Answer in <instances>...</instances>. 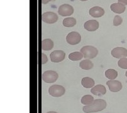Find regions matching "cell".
Wrapping results in <instances>:
<instances>
[{
	"label": "cell",
	"instance_id": "obj_1",
	"mask_svg": "<svg viewBox=\"0 0 127 113\" xmlns=\"http://www.w3.org/2000/svg\"><path fill=\"white\" fill-rule=\"evenodd\" d=\"M106 102L103 99H96L91 104L83 107V111L85 113H97L101 111L106 108Z\"/></svg>",
	"mask_w": 127,
	"mask_h": 113
},
{
	"label": "cell",
	"instance_id": "obj_2",
	"mask_svg": "<svg viewBox=\"0 0 127 113\" xmlns=\"http://www.w3.org/2000/svg\"><path fill=\"white\" fill-rule=\"evenodd\" d=\"M80 52L83 54L84 58L87 59L95 58L98 54L97 49L93 46H84L81 49Z\"/></svg>",
	"mask_w": 127,
	"mask_h": 113
},
{
	"label": "cell",
	"instance_id": "obj_3",
	"mask_svg": "<svg viewBox=\"0 0 127 113\" xmlns=\"http://www.w3.org/2000/svg\"><path fill=\"white\" fill-rule=\"evenodd\" d=\"M49 92L52 97H59L65 94V89L61 85H53L49 88Z\"/></svg>",
	"mask_w": 127,
	"mask_h": 113
},
{
	"label": "cell",
	"instance_id": "obj_4",
	"mask_svg": "<svg viewBox=\"0 0 127 113\" xmlns=\"http://www.w3.org/2000/svg\"><path fill=\"white\" fill-rule=\"evenodd\" d=\"M59 75L56 72L53 70H47L43 72L42 75V79L43 82L46 83H54L56 82Z\"/></svg>",
	"mask_w": 127,
	"mask_h": 113
},
{
	"label": "cell",
	"instance_id": "obj_5",
	"mask_svg": "<svg viewBox=\"0 0 127 113\" xmlns=\"http://www.w3.org/2000/svg\"><path fill=\"white\" fill-rule=\"evenodd\" d=\"M42 20L45 23L52 24L57 22L58 16L56 13L51 11L45 12L42 15Z\"/></svg>",
	"mask_w": 127,
	"mask_h": 113
},
{
	"label": "cell",
	"instance_id": "obj_6",
	"mask_svg": "<svg viewBox=\"0 0 127 113\" xmlns=\"http://www.w3.org/2000/svg\"><path fill=\"white\" fill-rule=\"evenodd\" d=\"M81 40V36L78 32L72 31L69 33L66 36V41L69 44L74 45L80 43Z\"/></svg>",
	"mask_w": 127,
	"mask_h": 113
},
{
	"label": "cell",
	"instance_id": "obj_7",
	"mask_svg": "<svg viewBox=\"0 0 127 113\" xmlns=\"http://www.w3.org/2000/svg\"><path fill=\"white\" fill-rule=\"evenodd\" d=\"M74 9L71 5L68 4H62L58 9V13L62 16H69L73 14Z\"/></svg>",
	"mask_w": 127,
	"mask_h": 113
},
{
	"label": "cell",
	"instance_id": "obj_8",
	"mask_svg": "<svg viewBox=\"0 0 127 113\" xmlns=\"http://www.w3.org/2000/svg\"><path fill=\"white\" fill-rule=\"evenodd\" d=\"M51 62L54 63H59L65 59V54L62 50H55L50 55Z\"/></svg>",
	"mask_w": 127,
	"mask_h": 113
},
{
	"label": "cell",
	"instance_id": "obj_9",
	"mask_svg": "<svg viewBox=\"0 0 127 113\" xmlns=\"http://www.w3.org/2000/svg\"><path fill=\"white\" fill-rule=\"evenodd\" d=\"M111 55L116 58H126L127 56V49L123 47H116L111 50Z\"/></svg>",
	"mask_w": 127,
	"mask_h": 113
},
{
	"label": "cell",
	"instance_id": "obj_10",
	"mask_svg": "<svg viewBox=\"0 0 127 113\" xmlns=\"http://www.w3.org/2000/svg\"><path fill=\"white\" fill-rule=\"evenodd\" d=\"M106 85H108L110 91L112 92H117L122 89V83L118 81L110 80L106 82Z\"/></svg>",
	"mask_w": 127,
	"mask_h": 113
},
{
	"label": "cell",
	"instance_id": "obj_11",
	"mask_svg": "<svg viewBox=\"0 0 127 113\" xmlns=\"http://www.w3.org/2000/svg\"><path fill=\"white\" fill-rule=\"evenodd\" d=\"M99 27V24L97 21L95 20H91L87 21L84 25V27L86 30L89 31H95L97 30Z\"/></svg>",
	"mask_w": 127,
	"mask_h": 113
},
{
	"label": "cell",
	"instance_id": "obj_12",
	"mask_svg": "<svg viewBox=\"0 0 127 113\" xmlns=\"http://www.w3.org/2000/svg\"><path fill=\"white\" fill-rule=\"evenodd\" d=\"M89 15L92 17L99 18L104 15V9L99 6H94L89 9Z\"/></svg>",
	"mask_w": 127,
	"mask_h": 113
},
{
	"label": "cell",
	"instance_id": "obj_13",
	"mask_svg": "<svg viewBox=\"0 0 127 113\" xmlns=\"http://www.w3.org/2000/svg\"><path fill=\"white\" fill-rule=\"evenodd\" d=\"M91 92L95 96H102L106 93V89L103 85L99 84L93 87L91 90Z\"/></svg>",
	"mask_w": 127,
	"mask_h": 113
},
{
	"label": "cell",
	"instance_id": "obj_14",
	"mask_svg": "<svg viewBox=\"0 0 127 113\" xmlns=\"http://www.w3.org/2000/svg\"><path fill=\"white\" fill-rule=\"evenodd\" d=\"M110 8H111V11L118 14L123 13L125 12L126 9L125 6L120 3H113L111 5Z\"/></svg>",
	"mask_w": 127,
	"mask_h": 113
},
{
	"label": "cell",
	"instance_id": "obj_15",
	"mask_svg": "<svg viewBox=\"0 0 127 113\" xmlns=\"http://www.w3.org/2000/svg\"><path fill=\"white\" fill-rule=\"evenodd\" d=\"M81 84L84 88L89 89V88H91L94 87L95 84V82L93 79L91 78V77H86L82 79Z\"/></svg>",
	"mask_w": 127,
	"mask_h": 113
},
{
	"label": "cell",
	"instance_id": "obj_16",
	"mask_svg": "<svg viewBox=\"0 0 127 113\" xmlns=\"http://www.w3.org/2000/svg\"><path fill=\"white\" fill-rule=\"evenodd\" d=\"M54 42L50 38L44 39L42 41V49L45 51L52 50L54 47Z\"/></svg>",
	"mask_w": 127,
	"mask_h": 113
},
{
	"label": "cell",
	"instance_id": "obj_17",
	"mask_svg": "<svg viewBox=\"0 0 127 113\" xmlns=\"http://www.w3.org/2000/svg\"><path fill=\"white\" fill-rule=\"evenodd\" d=\"M93 63L91 61L89 60V59L84 60L81 61L79 63V67L83 70H88L92 69L93 67Z\"/></svg>",
	"mask_w": 127,
	"mask_h": 113
},
{
	"label": "cell",
	"instance_id": "obj_18",
	"mask_svg": "<svg viewBox=\"0 0 127 113\" xmlns=\"http://www.w3.org/2000/svg\"><path fill=\"white\" fill-rule=\"evenodd\" d=\"M62 24L65 27H72L76 25V20L74 18L67 17L64 19Z\"/></svg>",
	"mask_w": 127,
	"mask_h": 113
},
{
	"label": "cell",
	"instance_id": "obj_19",
	"mask_svg": "<svg viewBox=\"0 0 127 113\" xmlns=\"http://www.w3.org/2000/svg\"><path fill=\"white\" fill-rule=\"evenodd\" d=\"M83 54L79 52L70 53L69 55V58L72 61H78L83 58Z\"/></svg>",
	"mask_w": 127,
	"mask_h": 113
},
{
	"label": "cell",
	"instance_id": "obj_20",
	"mask_svg": "<svg viewBox=\"0 0 127 113\" xmlns=\"http://www.w3.org/2000/svg\"><path fill=\"white\" fill-rule=\"evenodd\" d=\"M105 76L110 80H115L118 77V72L116 70L113 69H108L105 72Z\"/></svg>",
	"mask_w": 127,
	"mask_h": 113
},
{
	"label": "cell",
	"instance_id": "obj_21",
	"mask_svg": "<svg viewBox=\"0 0 127 113\" xmlns=\"http://www.w3.org/2000/svg\"><path fill=\"white\" fill-rule=\"evenodd\" d=\"M94 100V97L91 95H85L81 99V103L84 105H89L92 103Z\"/></svg>",
	"mask_w": 127,
	"mask_h": 113
},
{
	"label": "cell",
	"instance_id": "obj_22",
	"mask_svg": "<svg viewBox=\"0 0 127 113\" xmlns=\"http://www.w3.org/2000/svg\"><path fill=\"white\" fill-rule=\"evenodd\" d=\"M118 65L123 69H127V58H122L118 62Z\"/></svg>",
	"mask_w": 127,
	"mask_h": 113
},
{
	"label": "cell",
	"instance_id": "obj_23",
	"mask_svg": "<svg viewBox=\"0 0 127 113\" xmlns=\"http://www.w3.org/2000/svg\"><path fill=\"white\" fill-rule=\"evenodd\" d=\"M123 22V19L121 16H118V15H116L115 16L113 20V25L115 27H117V26L120 25Z\"/></svg>",
	"mask_w": 127,
	"mask_h": 113
},
{
	"label": "cell",
	"instance_id": "obj_24",
	"mask_svg": "<svg viewBox=\"0 0 127 113\" xmlns=\"http://www.w3.org/2000/svg\"><path fill=\"white\" fill-rule=\"evenodd\" d=\"M48 62V58L47 55L43 53L42 54V64H45Z\"/></svg>",
	"mask_w": 127,
	"mask_h": 113
},
{
	"label": "cell",
	"instance_id": "obj_25",
	"mask_svg": "<svg viewBox=\"0 0 127 113\" xmlns=\"http://www.w3.org/2000/svg\"><path fill=\"white\" fill-rule=\"evenodd\" d=\"M52 1H55V0H42V3L43 4H46L49 2Z\"/></svg>",
	"mask_w": 127,
	"mask_h": 113
},
{
	"label": "cell",
	"instance_id": "obj_26",
	"mask_svg": "<svg viewBox=\"0 0 127 113\" xmlns=\"http://www.w3.org/2000/svg\"><path fill=\"white\" fill-rule=\"evenodd\" d=\"M118 3H122L125 6L127 5V0H118Z\"/></svg>",
	"mask_w": 127,
	"mask_h": 113
},
{
	"label": "cell",
	"instance_id": "obj_27",
	"mask_svg": "<svg viewBox=\"0 0 127 113\" xmlns=\"http://www.w3.org/2000/svg\"><path fill=\"white\" fill-rule=\"evenodd\" d=\"M47 113H57V112H55V111H50V112H48Z\"/></svg>",
	"mask_w": 127,
	"mask_h": 113
},
{
	"label": "cell",
	"instance_id": "obj_28",
	"mask_svg": "<svg viewBox=\"0 0 127 113\" xmlns=\"http://www.w3.org/2000/svg\"><path fill=\"white\" fill-rule=\"evenodd\" d=\"M80 1H88V0H80Z\"/></svg>",
	"mask_w": 127,
	"mask_h": 113
},
{
	"label": "cell",
	"instance_id": "obj_29",
	"mask_svg": "<svg viewBox=\"0 0 127 113\" xmlns=\"http://www.w3.org/2000/svg\"><path fill=\"white\" fill-rule=\"evenodd\" d=\"M125 75H126V77H127V71L126 72V73H125Z\"/></svg>",
	"mask_w": 127,
	"mask_h": 113
}]
</instances>
